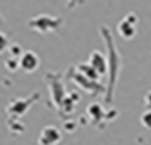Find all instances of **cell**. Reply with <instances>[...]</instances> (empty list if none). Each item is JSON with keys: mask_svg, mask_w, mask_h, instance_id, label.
<instances>
[{"mask_svg": "<svg viewBox=\"0 0 151 145\" xmlns=\"http://www.w3.org/2000/svg\"><path fill=\"white\" fill-rule=\"evenodd\" d=\"M5 65H6V68H8L9 71H15L17 68H19V59H18V58H12V56H11V58L6 61V64H5Z\"/></svg>", "mask_w": 151, "mask_h": 145, "instance_id": "2e32d148", "label": "cell"}, {"mask_svg": "<svg viewBox=\"0 0 151 145\" xmlns=\"http://www.w3.org/2000/svg\"><path fill=\"white\" fill-rule=\"evenodd\" d=\"M46 80H47L49 89H50V99H52L53 105H56L59 108V105L62 104L64 98L67 96L65 89H64V85L61 83L59 77L56 74H53V72H49V74L46 76Z\"/></svg>", "mask_w": 151, "mask_h": 145, "instance_id": "52a82bcc", "label": "cell"}, {"mask_svg": "<svg viewBox=\"0 0 151 145\" xmlns=\"http://www.w3.org/2000/svg\"><path fill=\"white\" fill-rule=\"evenodd\" d=\"M76 70L77 71H80L82 74H85L86 77H89V79H92V80H95V82H98L99 79H101V74L99 72L89 64V62H85V64H79V65H76Z\"/></svg>", "mask_w": 151, "mask_h": 145, "instance_id": "7c38bea8", "label": "cell"}, {"mask_svg": "<svg viewBox=\"0 0 151 145\" xmlns=\"http://www.w3.org/2000/svg\"><path fill=\"white\" fill-rule=\"evenodd\" d=\"M139 121H141V124H142L148 132H151V110L144 111V113L141 114V117H139Z\"/></svg>", "mask_w": 151, "mask_h": 145, "instance_id": "4fadbf2b", "label": "cell"}, {"mask_svg": "<svg viewBox=\"0 0 151 145\" xmlns=\"http://www.w3.org/2000/svg\"><path fill=\"white\" fill-rule=\"evenodd\" d=\"M40 67V58L33 50H25L19 58V68L24 72H34Z\"/></svg>", "mask_w": 151, "mask_h": 145, "instance_id": "9c48e42d", "label": "cell"}, {"mask_svg": "<svg viewBox=\"0 0 151 145\" xmlns=\"http://www.w3.org/2000/svg\"><path fill=\"white\" fill-rule=\"evenodd\" d=\"M8 50L11 52V56H12V58H18V59H19V58H21V55L24 53L19 45H11Z\"/></svg>", "mask_w": 151, "mask_h": 145, "instance_id": "9a60e30c", "label": "cell"}, {"mask_svg": "<svg viewBox=\"0 0 151 145\" xmlns=\"http://www.w3.org/2000/svg\"><path fill=\"white\" fill-rule=\"evenodd\" d=\"M28 27L30 30H34L40 34H46V33H53L56 30H59V27H62L64 19L61 17H53L50 14H40L31 19H28Z\"/></svg>", "mask_w": 151, "mask_h": 145, "instance_id": "7a4b0ae2", "label": "cell"}, {"mask_svg": "<svg viewBox=\"0 0 151 145\" xmlns=\"http://www.w3.org/2000/svg\"><path fill=\"white\" fill-rule=\"evenodd\" d=\"M62 139V133L56 126H46L42 129L37 144L39 145H56Z\"/></svg>", "mask_w": 151, "mask_h": 145, "instance_id": "ba28073f", "label": "cell"}, {"mask_svg": "<svg viewBox=\"0 0 151 145\" xmlns=\"http://www.w3.org/2000/svg\"><path fill=\"white\" fill-rule=\"evenodd\" d=\"M39 96H40V93L36 92V93H33V95L28 96V98H18V99L11 101L9 105L6 107L8 116H9L11 118H19V117H22V116L30 110V107L39 99Z\"/></svg>", "mask_w": 151, "mask_h": 145, "instance_id": "3957f363", "label": "cell"}, {"mask_svg": "<svg viewBox=\"0 0 151 145\" xmlns=\"http://www.w3.org/2000/svg\"><path fill=\"white\" fill-rule=\"evenodd\" d=\"M144 105L147 110H151V90H148L144 96Z\"/></svg>", "mask_w": 151, "mask_h": 145, "instance_id": "d6986e66", "label": "cell"}, {"mask_svg": "<svg viewBox=\"0 0 151 145\" xmlns=\"http://www.w3.org/2000/svg\"><path fill=\"white\" fill-rule=\"evenodd\" d=\"M76 127H77V123H76V121H73V120H70V123H68V120L64 121V129H65V132H74Z\"/></svg>", "mask_w": 151, "mask_h": 145, "instance_id": "e0dca14e", "label": "cell"}, {"mask_svg": "<svg viewBox=\"0 0 151 145\" xmlns=\"http://www.w3.org/2000/svg\"><path fill=\"white\" fill-rule=\"evenodd\" d=\"M101 76L105 74V71H108V61H107V56L99 52V50H93L91 55H89V61H88Z\"/></svg>", "mask_w": 151, "mask_h": 145, "instance_id": "30bf717a", "label": "cell"}, {"mask_svg": "<svg viewBox=\"0 0 151 145\" xmlns=\"http://www.w3.org/2000/svg\"><path fill=\"white\" fill-rule=\"evenodd\" d=\"M9 46H11V43H9V39L6 37V34L0 33V53L6 52L9 49Z\"/></svg>", "mask_w": 151, "mask_h": 145, "instance_id": "5bb4252c", "label": "cell"}, {"mask_svg": "<svg viewBox=\"0 0 151 145\" xmlns=\"http://www.w3.org/2000/svg\"><path fill=\"white\" fill-rule=\"evenodd\" d=\"M138 22L139 18L135 12L126 14V17L117 24V34L124 40H132L138 33Z\"/></svg>", "mask_w": 151, "mask_h": 145, "instance_id": "5b68a950", "label": "cell"}, {"mask_svg": "<svg viewBox=\"0 0 151 145\" xmlns=\"http://www.w3.org/2000/svg\"><path fill=\"white\" fill-rule=\"evenodd\" d=\"M86 114H88L89 120H91L96 127L101 129L99 121H105V120L111 121V120H114V118L119 116V111H116V110H104V108L101 107V104L92 102V104H89V107L86 108Z\"/></svg>", "mask_w": 151, "mask_h": 145, "instance_id": "277c9868", "label": "cell"}, {"mask_svg": "<svg viewBox=\"0 0 151 145\" xmlns=\"http://www.w3.org/2000/svg\"><path fill=\"white\" fill-rule=\"evenodd\" d=\"M71 80L76 83V85H79L80 88H83V90H86V92H89V93H93V95H98V93H101V92H105V89L107 88H102L101 85H98L95 80H92V79H89V77H86L85 74H82L80 71H77L76 70V67L71 70Z\"/></svg>", "mask_w": 151, "mask_h": 145, "instance_id": "8992f818", "label": "cell"}, {"mask_svg": "<svg viewBox=\"0 0 151 145\" xmlns=\"http://www.w3.org/2000/svg\"><path fill=\"white\" fill-rule=\"evenodd\" d=\"M99 34L104 39V43L107 47V61H108V86L105 89V101L108 104H111L113 98H114L116 85L119 80V72L122 70V56H120L119 47L116 46L111 31L105 25H102L99 28Z\"/></svg>", "mask_w": 151, "mask_h": 145, "instance_id": "6da1fadb", "label": "cell"}, {"mask_svg": "<svg viewBox=\"0 0 151 145\" xmlns=\"http://www.w3.org/2000/svg\"><path fill=\"white\" fill-rule=\"evenodd\" d=\"M79 102V96H77V93H70V95H67L65 98H64V101H62V104L59 105V113L65 117V116H68V114H71L73 111H74V107H76V104Z\"/></svg>", "mask_w": 151, "mask_h": 145, "instance_id": "8fae6325", "label": "cell"}, {"mask_svg": "<svg viewBox=\"0 0 151 145\" xmlns=\"http://www.w3.org/2000/svg\"><path fill=\"white\" fill-rule=\"evenodd\" d=\"M83 0H67V9H76Z\"/></svg>", "mask_w": 151, "mask_h": 145, "instance_id": "ac0fdd59", "label": "cell"}]
</instances>
